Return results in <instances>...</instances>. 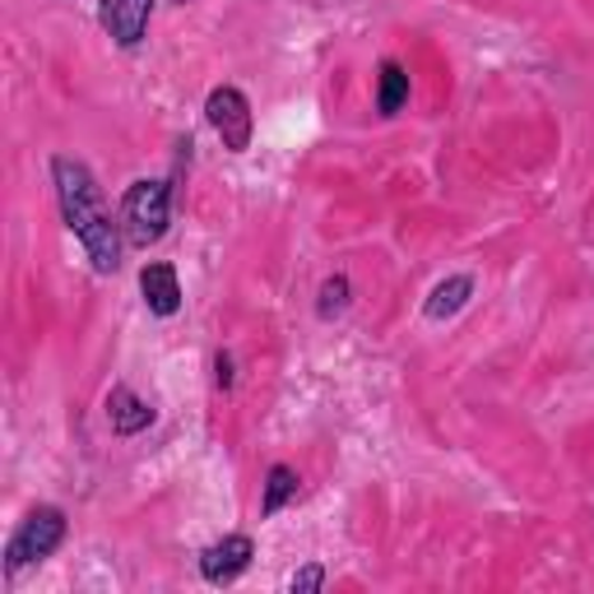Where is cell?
Here are the masks:
<instances>
[{
    "mask_svg": "<svg viewBox=\"0 0 594 594\" xmlns=\"http://www.w3.org/2000/svg\"><path fill=\"white\" fill-rule=\"evenodd\" d=\"M51 182H57L61 219H66V228L74 232V238H80V246L89 251L93 270L98 274H117L121 270V223H112L93 172L80 159L57 153V159H51Z\"/></svg>",
    "mask_w": 594,
    "mask_h": 594,
    "instance_id": "obj_1",
    "label": "cell"
},
{
    "mask_svg": "<svg viewBox=\"0 0 594 594\" xmlns=\"http://www.w3.org/2000/svg\"><path fill=\"white\" fill-rule=\"evenodd\" d=\"M172 223V187L159 177H140V182L125 187L121 195V232L131 246H153L163 242V232Z\"/></svg>",
    "mask_w": 594,
    "mask_h": 594,
    "instance_id": "obj_2",
    "label": "cell"
},
{
    "mask_svg": "<svg viewBox=\"0 0 594 594\" xmlns=\"http://www.w3.org/2000/svg\"><path fill=\"white\" fill-rule=\"evenodd\" d=\"M61 544H66V511L61 506H33L19 521L10 548H6V576H19L23 566L51 557Z\"/></svg>",
    "mask_w": 594,
    "mask_h": 594,
    "instance_id": "obj_3",
    "label": "cell"
},
{
    "mask_svg": "<svg viewBox=\"0 0 594 594\" xmlns=\"http://www.w3.org/2000/svg\"><path fill=\"white\" fill-rule=\"evenodd\" d=\"M204 117H210V125H214V135L223 140V149H232V153H246L251 149L255 121H251V102H246L242 89L219 84L210 98H204Z\"/></svg>",
    "mask_w": 594,
    "mask_h": 594,
    "instance_id": "obj_4",
    "label": "cell"
},
{
    "mask_svg": "<svg viewBox=\"0 0 594 594\" xmlns=\"http://www.w3.org/2000/svg\"><path fill=\"white\" fill-rule=\"evenodd\" d=\"M255 557V544L246 534H223L219 544H210L200 553V576L210 581V585H232Z\"/></svg>",
    "mask_w": 594,
    "mask_h": 594,
    "instance_id": "obj_5",
    "label": "cell"
},
{
    "mask_svg": "<svg viewBox=\"0 0 594 594\" xmlns=\"http://www.w3.org/2000/svg\"><path fill=\"white\" fill-rule=\"evenodd\" d=\"M149 14H153V0H102L98 6V23L125 51L140 47V38L149 29Z\"/></svg>",
    "mask_w": 594,
    "mask_h": 594,
    "instance_id": "obj_6",
    "label": "cell"
},
{
    "mask_svg": "<svg viewBox=\"0 0 594 594\" xmlns=\"http://www.w3.org/2000/svg\"><path fill=\"white\" fill-rule=\"evenodd\" d=\"M140 293H144V306L153 316H177L182 312V279L168 261H153L140 270Z\"/></svg>",
    "mask_w": 594,
    "mask_h": 594,
    "instance_id": "obj_7",
    "label": "cell"
},
{
    "mask_svg": "<svg viewBox=\"0 0 594 594\" xmlns=\"http://www.w3.org/2000/svg\"><path fill=\"white\" fill-rule=\"evenodd\" d=\"M108 423L117 436H140L153 423V409L131 391V385H112L108 391Z\"/></svg>",
    "mask_w": 594,
    "mask_h": 594,
    "instance_id": "obj_8",
    "label": "cell"
},
{
    "mask_svg": "<svg viewBox=\"0 0 594 594\" xmlns=\"http://www.w3.org/2000/svg\"><path fill=\"white\" fill-rule=\"evenodd\" d=\"M470 298H474V274H451V279H442V283H436V289L427 293L423 316H427V321H451Z\"/></svg>",
    "mask_w": 594,
    "mask_h": 594,
    "instance_id": "obj_9",
    "label": "cell"
},
{
    "mask_svg": "<svg viewBox=\"0 0 594 594\" xmlns=\"http://www.w3.org/2000/svg\"><path fill=\"white\" fill-rule=\"evenodd\" d=\"M404 102H409V70L400 61H381V74H376V112L381 117H400Z\"/></svg>",
    "mask_w": 594,
    "mask_h": 594,
    "instance_id": "obj_10",
    "label": "cell"
},
{
    "mask_svg": "<svg viewBox=\"0 0 594 594\" xmlns=\"http://www.w3.org/2000/svg\"><path fill=\"white\" fill-rule=\"evenodd\" d=\"M298 470H289V464H270L265 474V497H261V515H279L283 506H289L298 497Z\"/></svg>",
    "mask_w": 594,
    "mask_h": 594,
    "instance_id": "obj_11",
    "label": "cell"
},
{
    "mask_svg": "<svg viewBox=\"0 0 594 594\" xmlns=\"http://www.w3.org/2000/svg\"><path fill=\"white\" fill-rule=\"evenodd\" d=\"M349 298H353L349 274H330V279L321 283V293H316V316H321V321L344 316V312H349Z\"/></svg>",
    "mask_w": 594,
    "mask_h": 594,
    "instance_id": "obj_12",
    "label": "cell"
},
{
    "mask_svg": "<svg viewBox=\"0 0 594 594\" xmlns=\"http://www.w3.org/2000/svg\"><path fill=\"white\" fill-rule=\"evenodd\" d=\"M321 585H325V566H321V562L302 566V572H293V581H289V590H293V594H316Z\"/></svg>",
    "mask_w": 594,
    "mask_h": 594,
    "instance_id": "obj_13",
    "label": "cell"
},
{
    "mask_svg": "<svg viewBox=\"0 0 594 594\" xmlns=\"http://www.w3.org/2000/svg\"><path fill=\"white\" fill-rule=\"evenodd\" d=\"M214 381H219V391H232V353L214 358Z\"/></svg>",
    "mask_w": 594,
    "mask_h": 594,
    "instance_id": "obj_14",
    "label": "cell"
},
{
    "mask_svg": "<svg viewBox=\"0 0 594 594\" xmlns=\"http://www.w3.org/2000/svg\"><path fill=\"white\" fill-rule=\"evenodd\" d=\"M172 6H187V0H172Z\"/></svg>",
    "mask_w": 594,
    "mask_h": 594,
    "instance_id": "obj_15",
    "label": "cell"
}]
</instances>
